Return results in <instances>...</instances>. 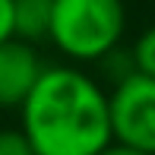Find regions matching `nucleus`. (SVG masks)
I'll use <instances>...</instances> for the list:
<instances>
[{
    "instance_id": "1a4fd4ad",
    "label": "nucleus",
    "mask_w": 155,
    "mask_h": 155,
    "mask_svg": "<svg viewBox=\"0 0 155 155\" xmlns=\"http://www.w3.org/2000/svg\"><path fill=\"white\" fill-rule=\"evenodd\" d=\"M98 155H146V152H139V149H130V146H120V143H111V146H104Z\"/></svg>"
},
{
    "instance_id": "7ed1b4c3",
    "label": "nucleus",
    "mask_w": 155,
    "mask_h": 155,
    "mask_svg": "<svg viewBox=\"0 0 155 155\" xmlns=\"http://www.w3.org/2000/svg\"><path fill=\"white\" fill-rule=\"evenodd\" d=\"M111 130L114 143L155 155V79L143 73L111 86Z\"/></svg>"
},
{
    "instance_id": "20e7f679",
    "label": "nucleus",
    "mask_w": 155,
    "mask_h": 155,
    "mask_svg": "<svg viewBox=\"0 0 155 155\" xmlns=\"http://www.w3.org/2000/svg\"><path fill=\"white\" fill-rule=\"evenodd\" d=\"M48 63L38 48L22 38H10L0 45V108H22V101L38 86Z\"/></svg>"
},
{
    "instance_id": "6e6552de",
    "label": "nucleus",
    "mask_w": 155,
    "mask_h": 155,
    "mask_svg": "<svg viewBox=\"0 0 155 155\" xmlns=\"http://www.w3.org/2000/svg\"><path fill=\"white\" fill-rule=\"evenodd\" d=\"M16 38V29H13V0H0V45L3 41Z\"/></svg>"
},
{
    "instance_id": "f257e3e1",
    "label": "nucleus",
    "mask_w": 155,
    "mask_h": 155,
    "mask_svg": "<svg viewBox=\"0 0 155 155\" xmlns=\"http://www.w3.org/2000/svg\"><path fill=\"white\" fill-rule=\"evenodd\" d=\"M19 130L35 155H98L114 143L111 98L86 70L54 63L19 108Z\"/></svg>"
},
{
    "instance_id": "423d86ee",
    "label": "nucleus",
    "mask_w": 155,
    "mask_h": 155,
    "mask_svg": "<svg viewBox=\"0 0 155 155\" xmlns=\"http://www.w3.org/2000/svg\"><path fill=\"white\" fill-rule=\"evenodd\" d=\"M130 54H133V63H136V73L155 79V25L139 32V38L133 41Z\"/></svg>"
},
{
    "instance_id": "39448f33",
    "label": "nucleus",
    "mask_w": 155,
    "mask_h": 155,
    "mask_svg": "<svg viewBox=\"0 0 155 155\" xmlns=\"http://www.w3.org/2000/svg\"><path fill=\"white\" fill-rule=\"evenodd\" d=\"M51 13L54 0H13V29L16 38L38 45L51 32Z\"/></svg>"
},
{
    "instance_id": "0eeeda50",
    "label": "nucleus",
    "mask_w": 155,
    "mask_h": 155,
    "mask_svg": "<svg viewBox=\"0 0 155 155\" xmlns=\"http://www.w3.org/2000/svg\"><path fill=\"white\" fill-rule=\"evenodd\" d=\"M0 155H35V149L19 127H0Z\"/></svg>"
},
{
    "instance_id": "f03ea898",
    "label": "nucleus",
    "mask_w": 155,
    "mask_h": 155,
    "mask_svg": "<svg viewBox=\"0 0 155 155\" xmlns=\"http://www.w3.org/2000/svg\"><path fill=\"white\" fill-rule=\"evenodd\" d=\"M124 0H54L48 41L73 63H101L120 48Z\"/></svg>"
}]
</instances>
